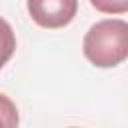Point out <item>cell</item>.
I'll list each match as a JSON object with an SVG mask.
<instances>
[{"instance_id":"cell-5","label":"cell","mask_w":128,"mask_h":128,"mask_svg":"<svg viewBox=\"0 0 128 128\" xmlns=\"http://www.w3.org/2000/svg\"><path fill=\"white\" fill-rule=\"evenodd\" d=\"M90 4L102 14H126L128 0H90Z\"/></svg>"},{"instance_id":"cell-1","label":"cell","mask_w":128,"mask_h":128,"mask_svg":"<svg viewBox=\"0 0 128 128\" xmlns=\"http://www.w3.org/2000/svg\"><path fill=\"white\" fill-rule=\"evenodd\" d=\"M82 52L96 68H114L128 58V22L106 18L88 28L82 40Z\"/></svg>"},{"instance_id":"cell-2","label":"cell","mask_w":128,"mask_h":128,"mask_svg":"<svg viewBox=\"0 0 128 128\" xmlns=\"http://www.w3.org/2000/svg\"><path fill=\"white\" fill-rule=\"evenodd\" d=\"M26 8L30 18L40 28L56 30L74 20L78 12V0H26Z\"/></svg>"},{"instance_id":"cell-3","label":"cell","mask_w":128,"mask_h":128,"mask_svg":"<svg viewBox=\"0 0 128 128\" xmlns=\"http://www.w3.org/2000/svg\"><path fill=\"white\" fill-rule=\"evenodd\" d=\"M16 50V36L12 26L0 16V70L4 68V64L12 58Z\"/></svg>"},{"instance_id":"cell-6","label":"cell","mask_w":128,"mask_h":128,"mask_svg":"<svg viewBox=\"0 0 128 128\" xmlns=\"http://www.w3.org/2000/svg\"><path fill=\"white\" fill-rule=\"evenodd\" d=\"M70 128H76V126H70Z\"/></svg>"},{"instance_id":"cell-4","label":"cell","mask_w":128,"mask_h":128,"mask_svg":"<svg viewBox=\"0 0 128 128\" xmlns=\"http://www.w3.org/2000/svg\"><path fill=\"white\" fill-rule=\"evenodd\" d=\"M20 116H18V108L16 104L0 92V128H18Z\"/></svg>"}]
</instances>
